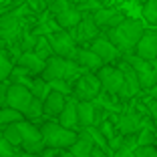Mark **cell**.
I'll return each instance as SVG.
<instances>
[{
    "instance_id": "1",
    "label": "cell",
    "mask_w": 157,
    "mask_h": 157,
    "mask_svg": "<svg viewBox=\"0 0 157 157\" xmlns=\"http://www.w3.org/2000/svg\"><path fill=\"white\" fill-rule=\"evenodd\" d=\"M143 24L135 18H125L121 24H117L115 28L105 30V36L111 40V44L115 46L121 55H133V48L137 44V40L143 34Z\"/></svg>"
},
{
    "instance_id": "2",
    "label": "cell",
    "mask_w": 157,
    "mask_h": 157,
    "mask_svg": "<svg viewBox=\"0 0 157 157\" xmlns=\"http://www.w3.org/2000/svg\"><path fill=\"white\" fill-rule=\"evenodd\" d=\"M85 71L81 69V67L75 63V60L71 59H63V56H48V59L44 60V69H42L40 77L44 78L46 83H51V81H56V78H63V81H69V83H73V81H77L81 75H83Z\"/></svg>"
},
{
    "instance_id": "3",
    "label": "cell",
    "mask_w": 157,
    "mask_h": 157,
    "mask_svg": "<svg viewBox=\"0 0 157 157\" xmlns=\"http://www.w3.org/2000/svg\"><path fill=\"white\" fill-rule=\"evenodd\" d=\"M42 143L48 149H69L77 141V131H71L60 127L59 123H44L40 127Z\"/></svg>"
},
{
    "instance_id": "4",
    "label": "cell",
    "mask_w": 157,
    "mask_h": 157,
    "mask_svg": "<svg viewBox=\"0 0 157 157\" xmlns=\"http://www.w3.org/2000/svg\"><path fill=\"white\" fill-rule=\"evenodd\" d=\"M123 60L127 65H131V69L137 73L141 91H149L157 83V60H145L139 59L137 55H125Z\"/></svg>"
},
{
    "instance_id": "5",
    "label": "cell",
    "mask_w": 157,
    "mask_h": 157,
    "mask_svg": "<svg viewBox=\"0 0 157 157\" xmlns=\"http://www.w3.org/2000/svg\"><path fill=\"white\" fill-rule=\"evenodd\" d=\"M46 38H48V44H51V48H52V55L73 60V56H75V52H77L78 46H77V42H75L73 34H71L69 30L56 28L55 33L46 34Z\"/></svg>"
},
{
    "instance_id": "6",
    "label": "cell",
    "mask_w": 157,
    "mask_h": 157,
    "mask_svg": "<svg viewBox=\"0 0 157 157\" xmlns=\"http://www.w3.org/2000/svg\"><path fill=\"white\" fill-rule=\"evenodd\" d=\"M16 127H18V131H20V139H22L20 145L24 147V151L34 153V155L44 151V143H42V135H40V129H38V127H34V125L28 123V121H18Z\"/></svg>"
},
{
    "instance_id": "7",
    "label": "cell",
    "mask_w": 157,
    "mask_h": 157,
    "mask_svg": "<svg viewBox=\"0 0 157 157\" xmlns=\"http://www.w3.org/2000/svg\"><path fill=\"white\" fill-rule=\"evenodd\" d=\"M75 97L78 101H95L101 95V83H99L97 75L93 73H83L81 77L75 81Z\"/></svg>"
},
{
    "instance_id": "8",
    "label": "cell",
    "mask_w": 157,
    "mask_h": 157,
    "mask_svg": "<svg viewBox=\"0 0 157 157\" xmlns=\"http://www.w3.org/2000/svg\"><path fill=\"white\" fill-rule=\"evenodd\" d=\"M97 78L101 83V91L107 93V95H115V97L121 91V87L125 85L123 73L119 71V67H111V65H103L97 71Z\"/></svg>"
},
{
    "instance_id": "9",
    "label": "cell",
    "mask_w": 157,
    "mask_h": 157,
    "mask_svg": "<svg viewBox=\"0 0 157 157\" xmlns=\"http://www.w3.org/2000/svg\"><path fill=\"white\" fill-rule=\"evenodd\" d=\"M30 101H33V95H30L28 87H24V85L14 83V85H10V87L6 89L4 103H6V107H10V109H14V111L24 113L26 107L30 105Z\"/></svg>"
},
{
    "instance_id": "10",
    "label": "cell",
    "mask_w": 157,
    "mask_h": 157,
    "mask_svg": "<svg viewBox=\"0 0 157 157\" xmlns=\"http://www.w3.org/2000/svg\"><path fill=\"white\" fill-rule=\"evenodd\" d=\"M133 55L145 60H157V28H145L133 48Z\"/></svg>"
},
{
    "instance_id": "11",
    "label": "cell",
    "mask_w": 157,
    "mask_h": 157,
    "mask_svg": "<svg viewBox=\"0 0 157 157\" xmlns=\"http://www.w3.org/2000/svg\"><path fill=\"white\" fill-rule=\"evenodd\" d=\"M69 33L73 34L75 42H91L93 38H97L99 34H101V28L95 24L91 12H83V16H81V20H78V24L75 28H71Z\"/></svg>"
},
{
    "instance_id": "12",
    "label": "cell",
    "mask_w": 157,
    "mask_h": 157,
    "mask_svg": "<svg viewBox=\"0 0 157 157\" xmlns=\"http://www.w3.org/2000/svg\"><path fill=\"white\" fill-rule=\"evenodd\" d=\"M93 20L101 30H109V28H115L117 24H121L125 20V14L121 12L115 6H101L95 12H91Z\"/></svg>"
},
{
    "instance_id": "13",
    "label": "cell",
    "mask_w": 157,
    "mask_h": 157,
    "mask_svg": "<svg viewBox=\"0 0 157 157\" xmlns=\"http://www.w3.org/2000/svg\"><path fill=\"white\" fill-rule=\"evenodd\" d=\"M89 48H91V51L95 52L99 59H101L103 65H109V63H113V60L121 59V52L111 44V40H109L105 34H99L97 38H93Z\"/></svg>"
},
{
    "instance_id": "14",
    "label": "cell",
    "mask_w": 157,
    "mask_h": 157,
    "mask_svg": "<svg viewBox=\"0 0 157 157\" xmlns=\"http://www.w3.org/2000/svg\"><path fill=\"white\" fill-rule=\"evenodd\" d=\"M113 125L119 135H137L139 127H141V115L135 111H125L123 115L113 117Z\"/></svg>"
},
{
    "instance_id": "15",
    "label": "cell",
    "mask_w": 157,
    "mask_h": 157,
    "mask_svg": "<svg viewBox=\"0 0 157 157\" xmlns=\"http://www.w3.org/2000/svg\"><path fill=\"white\" fill-rule=\"evenodd\" d=\"M0 36L4 40H14L20 36V14L16 10L0 16Z\"/></svg>"
},
{
    "instance_id": "16",
    "label": "cell",
    "mask_w": 157,
    "mask_h": 157,
    "mask_svg": "<svg viewBox=\"0 0 157 157\" xmlns=\"http://www.w3.org/2000/svg\"><path fill=\"white\" fill-rule=\"evenodd\" d=\"M73 60L85 71V73H93V71L97 73V71L103 67L101 59H99V56L95 55L91 48H83V46H78V48H77V52H75Z\"/></svg>"
},
{
    "instance_id": "17",
    "label": "cell",
    "mask_w": 157,
    "mask_h": 157,
    "mask_svg": "<svg viewBox=\"0 0 157 157\" xmlns=\"http://www.w3.org/2000/svg\"><path fill=\"white\" fill-rule=\"evenodd\" d=\"M77 117L78 129H87L97 123V105L93 101H78L77 103Z\"/></svg>"
},
{
    "instance_id": "18",
    "label": "cell",
    "mask_w": 157,
    "mask_h": 157,
    "mask_svg": "<svg viewBox=\"0 0 157 157\" xmlns=\"http://www.w3.org/2000/svg\"><path fill=\"white\" fill-rule=\"evenodd\" d=\"M77 99H67L63 111L59 113V125L65 129L77 131L78 129V117H77Z\"/></svg>"
},
{
    "instance_id": "19",
    "label": "cell",
    "mask_w": 157,
    "mask_h": 157,
    "mask_svg": "<svg viewBox=\"0 0 157 157\" xmlns=\"http://www.w3.org/2000/svg\"><path fill=\"white\" fill-rule=\"evenodd\" d=\"M95 147L93 139L89 137V133L85 129H81V133L77 135V141L69 147L71 157H91V151Z\"/></svg>"
},
{
    "instance_id": "20",
    "label": "cell",
    "mask_w": 157,
    "mask_h": 157,
    "mask_svg": "<svg viewBox=\"0 0 157 157\" xmlns=\"http://www.w3.org/2000/svg\"><path fill=\"white\" fill-rule=\"evenodd\" d=\"M65 101H67L65 95H60L56 91H51L44 97V101H42V113L44 115H51V117H59V113L65 107Z\"/></svg>"
},
{
    "instance_id": "21",
    "label": "cell",
    "mask_w": 157,
    "mask_h": 157,
    "mask_svg": "<svg viewBox=\"0 0 157 157\" xmlns=\"http://www.w3.org/2000/svg\"><path fill=\"white\" fill-rule=\"evenodd\" d=\"M16 65L26 69L30 75H40L42 69H44V60H42L40 56H36L33 51H24L22 55L18 56V63H16Z\"/></svg>"
},
{
    "instance_id": "22",
    "label": "cell",
    "mask_w": 157,
    "mask_h": 157,
    "mask_svg": "<svg viewBox=\"0 0 157 157\" xmlns=\"http://www.w3.org/2000/svg\"><path fill=\"white\" fill-rule=\"evenodd\" d=\"M81 16H83V12L77 6H69L67 10L55 14V20H56L59 28H75L78 24V20H81Z\"/></svg>"
},
{
    "instance_id": "23",
    "label": "cell",
    "mask_w": 157,
    "mask_h": 157,
    "mask_svg": "<svg viewBox=\"0 0 157 157\" xmlns=\"http://www.w3.org/2000/svg\"><path fill=\"white\" fill-rule=\"evenodd\" d=\"M119 71L123 73L125 87H127L129 95H131V97H135V95L141 91V87H139V78H137V73H135V71L131 69V65H127L125 60H121V63H119Z\"/></svg>"
},
{
    "instance_id": "24",
    "label": "cell",
    "mask_w": 157,
    "mask_h": 157,
    "mask_svg": "<svg viewBox=\"0 0 157 157\" xmlns=\"http://www.w3.org/2000/svg\"><path fill=\"white\" fill-rule=\"evenodd\" d=\"M28 91H30V95H33L34 99H40V101H44V97L51 93V87H48V83H46L42 77H36L30 81V85H28Z\"/></svg>"
},
{
    "instance_id": "25",
    "label": "cell",
    "mask_w": 157,
    "mask_h": 157,
    "mask_svg": "<svg viewBox=\"0 0 157 157\" xmlns=\"http://www.w3.org/2000/svg\"><path fill=\"white\" fill-rule=\"evenodd\" d=\"M2 137L8 141L12 147H18L22 143V139H20V131L16 127V123H10V125H4V131H2Z\"/></svg>"
},
{
    "instance_id": "26",
    "label": "cell",
    "mask_w": 157,
    "mask_h": 157,
    "mask_svg": "<svg viewBox=\"0 0 157 157\" xmlns=\"http://www.w3.org/2000/svg\"><path fill=\"white\" fill-rule=\"evenodd\" d=\"M33 52L36 56H40L42 60H46L48 56H52V48H51V44H48V38H46V36H38Z\"/></svg>"
},
{
    "instance_id": "27",
    "label": "cell",
    "mask_w": 157,
    "mask_h": 157,
    "mask_svg": "<svg viewBox=\"0 0 157 157\" xmlns=\"http://www.w3.org/2000/svg\"><path fill=\"white\" fill-rule=\"evenodd\" d=\"M18 121H22V113L14 111L10 107H0V125H10Z\"/></svg>"
},
{
    "instance_id": "28",
    "label": "cell",
    "mask_w": 157,
    "mask_h": 157,
    "mask_svg": "<svg viewBox=\"0 0 157 157\" xmlns=\"http://www.w3.org/2000/svg\"><path fill=\"white\" fill-rule=\"evenodd\" d=\"M12 69H14V63L10 60V56L4 51H0V83H4V78L10 77Z\"/></svg>"
},
{
    "instance_id": "29",
    "label": "cell",
    "mask_w": 157,
    "mask_h": 157,
    "mask_svg": "<svg viewBox=\"0 0 157 157\" xmlns=\"http://www.w3.org/2000/svg\"><path fill=\"white\" fill-rule=\"evenodd\" d=\"M143 18L147 20L149 24L155 26V22H157V0H147V2H143Z\"/></svg>"
},
{
    "instance_id": "30",
    "label": "cell",
    "mask_w": 157,
    "mask_h": 157,
    "mask_svg": "<svg viewBox=\"0 0 157 157\" xmlns=\"http://www.w3.org/2000/svg\"><path fill=\"white\" fill-rule=\"evenodd\" d=\"M22 115L28 117V119H38V117L42 115V101H40V99H34V97H33L30 105L26 107V111H24Z\"/></svg>"
},
{
    "instance_id": "31",
    "label": "cell",
    "mask_w": 157,
    "mask_h": 157,
    "mask_svg": "<svg viewBox=\"0 0 157 157\" xmlns=\"http://www.w3.org/2000/svg\"><path fill=\"white\" fill-rule=\"evenodd\" d=\"M48 87H51V91H56V93H60V95H65V97L73 93V85H71L69 81H63V78L51 81V83H48Z\"/></svg>"
},
{
    "instance_id": "32",
    "label": "cell",
    "mask_w": 157,
    "mask_h": 157,
    "mask_svg": "<svg viewBox=\"0 0 157 157\" xmlns=\"http://www.w3.org/2000/svg\"><path fill=\"white\" fill-rule=\"evenodd\" d=\"M99 133H101L103 137L107 139V143H109V141H111V139L117 135V129H115V125H113V121L103 119L101 121V127H99Z\"/></svg>"
},
{
    "instance_id": "33",
    "label": "cell",
    "mask_w": 157,
    "mask_h": 157,
    "mask_svg": "<svg viewBox=\"0 0 157 157\" xmlns=\"http://www.w3.org/2000/svg\"><path fill=\"white\" fill-rule=\"evenodd\" d=\"M0 157H18L16 147H12L2 135H0Z\"/></svg>"
},
{
    "instance_id": "34",
    "label": "cell",
    "mask_w": 157,
    "mask_h": 157,
    "mask_svg": "<svg viewBox=\"0 0 157 157\" xmlns=\"http://www.w3.org/2000/svg\"><path fill=\"white\" fill-rule=\"evenodd\" d=\"M133 157H157L155 145H147V147H135Z\"/></svg>"
},
{
    "instance_id": "35",
    "label": "cell",
    "mask_w": 157,
    "mask_h": 157,
    "mask_svg": "<svg viewBox=\"0 0 157 157\" xmlns=\"http://www.w3.org/2000/svg\"><path fill=\"white\" fill-rule=\"evenodd\" d=\"M36 34H24L22 38V51H33L34 44H36Z\"/></svg>"
},
{
    "instance_id": "36",
    "label": "cell",
    "mask_w": 157,
    "mask_h": 157,
    "mask_svg": "<svg viewBox=\"0 0 157 157\" xmlns=\"http://www.w3.org/2000/svg\"><path fill=\"white\" fill-rule=\"evenodd\" d=\"M147 117L149 119H157V99H151L147 105Z\"/></svg>"
},
{
    "instance_id": "37",
    "label": "cell",
    "mask_w": 157,
    "mask_h": 157,
    "mask_svg": "<svg viewBox=\"0 0 157 157\" xmlns=\"http://www.w3.org/2000/svg\"><path fill=\"white\" fill-rule=\"evenodd\" d=\"M111 157H133V151L121 145V147L117 149V151H113V155H111Z\"/></svg>"
},
{
    "instance_id": "38",
    "label": "cell",
    "mask_w": 157,
    "mask_h": 157,
    "mask_svg": "<svg viewBox=\"0 0 157 157\" xmlns=\"http://www.w3.org/2000/svg\"><path fill=\"white\" fill-rule=\"evenodd\" d=\"M6 85L4 83H0V105H2V103H4V99H6Z\"/></svg>"
},
{
    "instance_id": "39",
    "label": "cell",
    "mask_w": 157,
    "mask_h": 157,
    "mask_svg": "<svg viewBox=\"0 0 157 157\" xmlns=\"http://www.w3.org/2000/svg\"><path fill=\"white\" fill-rule=\"evenodd\" d=\"M149 93H151V99H157V83L153 85L151 89H149Z\"/></svg>"
},
{
    "instance_id": "40",
    "label": "cell",
    "mask_w": 157,
    "mask_h": 157,
    "mask_svg": "<svg viewBox=\"0 0 157 157\" xmlns=\"http://www.w3.org/2000/svg\"><path fill=\"white\" fill-rule=\"evenodd\" d=\"M18 157H38V155H34V153H22V155H18Z\"/></svg>"
},
{
    "instance_id": "41",
    "label": "cell",
    "mask_w": 157,
    "mask_h": 157,
    "mask_svg": "<svg viewBox=\"0 0 157 157\" xmlns=\"http://www.w3.org/2000/svg\"><path fill=\"white\" fill-rule=\"evenodd\" d=\"M40 2H42V4H51L52 0H40Z\"/></svg>"
},
{
    "instance_id": "42",
    "label": "cell",
    "mask_w": 157,
    "mask_h": 157,
    "mask_svg": "<svg viewBox=\"0 0 157 157\" xmlns=\"http://www.w3.org/2000/svg\"><path fill=\"white\" fill-rule=\"evenodd\" d=\"M153 127H155V133H157V119H155V125H153Z\"/></svg>"
},
{
    "instance_id": "43",
    "label": "cell",
    "mask_w": 157,
    "mask_h": 157,
    "mask_svg": "<svg viewBox=\"0 0 157 157\" xmlns=\"http://www.w3.org/2000/svg\"><path fill=\"white\" fill-rule=\"evenodd\" d=\"M139 2H147V0H139Z\"/></svg>"
},
{
    "instance_id": "44",
    "label": "cell",
    "mask_w": 157,
    "mask_h": 157,
    "mask_svg": "<svg viewBox=\"0 0 157 157\" xmlns=\"http://www.w3.org/2000/svg\"><path fill=\"white\" fill-rule=\"evenodd\" d=\"M155 28H157V22H155Z\"/></svg>"
}]
</instances>
